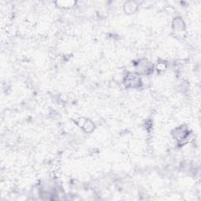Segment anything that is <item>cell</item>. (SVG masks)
Returning <instances> with one entry per match:
<instances>
[{
    "instance_id": "3",
    "label": "cell",
    "mask_w": 201,
    "mask_h": 201,
    "mask_svg": "<svg viewBox=\"0 0 201 201\" xmlns=\"http://www.w3.org/2000/svg\"><path fill=\"white\" fill-rule=\"evenodd\" d=\"M175 28L176 30H181L182 31L184 28V24L183 22H182V20L180 19H177L175 21Z\"/></svg>"
},
{
    "instance_id": "2",
    "label": "cell",
    "mask_w": 201,
    "mask_h": 201,
    "mask_svg": "<svg viewBox=\"0 0 201 201\" xmlns=\"http://www.w3.org/2000/svg\"><path fill=\"white\" fill-rule=\"evenodd\" d=\"M80 127H82L84 129V131H86L87 132H90L93 129V127H94V125H93V123L90 120L84 119L83 123L80 124Z\"/></svg>"
},
{
    "instance_id": "1",
    "label": "cell",
    "mask_w": 201,
    "mask_h": 201,
    "mask_svg": "<svg viewBox=\"0 0 201 201\" xmlns=\"http://www.w3.org/2000/svg\"><path fill=\"white\" fill-rule=\"evenodd\" d=\"M140 78L137 75H134V74H130L125 79V85L127 87H137L140 86Z\"/></svg>"
}]
</instances>
